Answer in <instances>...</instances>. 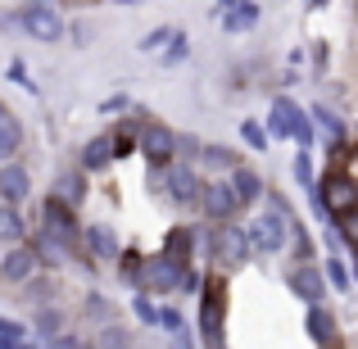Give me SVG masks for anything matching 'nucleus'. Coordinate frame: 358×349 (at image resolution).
I'll return each mask as SVG.
<instances>
[{
	"label": "nucleus",
	"instance_id": "obj_1",
	"mask_svg": "<svg viewBox=\"0 0 358 349\" xmlns=\"http://www.w3.org/2000/svg\"><path fill=\"white\" fill-rule=\"evenodd\" d=\"M245 236L259 254H281L286 250V236H290V209L281 195H268V213L245 222Z\"/></svg>",
	"mask_w": 358,
	"mask_h": 349
},
{
	"label": "nucleus",
	"instance_id": "obj_2",
	"mask_svg": "<svg viewBox=\"0 0 358 349\" xmlns=\"http://www.w3.org/2000/svg\"><path fill=\"white\" fill-rule=\"evenodd\" d=\"M18 23H23V32L32 36V41H45V45L64 41V14L50 5V0H27L23 14H18Z\"/></svg>",
	"mask_w": 358,
	"mask_h": 349
},
{
	"label": "nucleus",
	"instance_id": "obj_3",
	"mask_svg": "<svg viewBox=\"0 0 358 349\" xmlns=\"http://www.w3.org/2000/svg\"><path fill=\"white\" fill-rule=\"evenodd\" d=\"M209 250H213V259H218L222 272H236V268H245V263H250L254 245H250V236H245V227L222 222V227L209 236Z\"/></svg>",
	"mask_w": 358,
	"mask_h": 349
},
{
	"label": "nucleus",
	"instance_id": "obj_4",
	"mask_svg": "<svg viewBox=\"0 0 358 349\" xmlns=\"http://www.w3.org/2000/svg\"><path fill=\"white\" fill-rule=\"evenodd\" d=\"M186 277V263L164 254V259H145L141 263V277H136V290H150V295H173Z\"/></svg>",
	"mask_w": 358,
	"mask_h": 349
},
{
	"label": "nucleus",
	"instance_id": "obj_5",
	"mask_svg": "<svg viewBox=\"0 0 358 349\" xmlns=\"http://www.w3.org/2000/svg\"><path fill=\"white\" fill-rule=\"evenodd\" d=\"M136 150L150 159V164H173L177 159V131L168 127V122H141Z\"/></svg>",
	"mask_w": 358,
	"mask_h": 349
},
{
	"label": "nucleus",
	"instance_id": "obj_6",
	"mask_svg": "<svg viewBox=\"0 0 358 349\" xmlns=\"http://www.w3.org/2000/svg\"><path fill=\"white\" fill-rule=\"evenodd\" d=\"M195 204L204 209V218H209V222H227L231 213L241 209L236 195H231L227 177H204V182H200V200H195Z\"/></svg>",
	"mask_w": 358,
	"mask_h": 349
},
{
	"label": "nucleus",
	"instance_id": "obj_7",
	"mask_svg": "<svg viewBox=\"0 0 358 349\" xmlns=\"http://www.w3.org/2000/svg\"><path fill=\"white\" fill-rule=\"evenodd\" d=\"M41 232H45V236H55L59 245H69V250H73V241L82 236L78 218H73V204H64L59 195H50V200L41 204Z\"/></svg>",
	"mask_w": 358,
	"mask_h": 349
},
{
	"label": "nucleus",
	"instance_id": "obj_8",
	"mask_svg": "<svg viewBox=\"0 0 358 349\" xmlns=\"http://www.w3.org/2000/svg\"><path fill=\"white\" fill-rule=\"evenodd\" d=\"M200 182H204V177L195 173L186 159H173V164L164 168V195L173 204H195V200H200Z\"/></svg>",
	"mask_w": 358,
	"mask_h": 349
},
{
	"label": "nucleus",
	"instance_id": "obj_9",
	"mask_svg": "<svg viewBox=\"0 0 358 349\" xmlns=\"http://www.w3.org/2000/svg\"><path fill=\"white\" fill-rule=\"evenodd\" d=\"M308 195H313V209H327V213H336V218H341V213H350L354 204H358V186L345 182V177H327L322 191L313 186Z\"/></svg>",
	"mask_w": 358,
	"mask_h": 349
},
{
	"label": "nucleus",
	"instance_id": "obj_10",
	"mask_svg": "<svg viewBox=\"0 0 358 349\" xmlns=\"http://www.w3.org/2000/svg\"><path fill=\"white\" fill-rule=\"evenodd\" d=\"M299 122H304V109H299L290 96H277V100H272V109H268L263 131H268V141H290L299 131Z\"/></svg>",
	"mask_w": 358,
	"mask_h": 349
},
{
	"label": "nucleus",
	"instance_id": "obj_11",
	"mask_svg": "<svg viewBox=\"0 0 358 349\" xmlns=\"http://www.w3.org/2000/svg\"><path fill=\"white\" fill-rule=\"evenodd\" d=\"M36 268H41V263H36L32 245H23V241H18L9 254H0V277H5L9 286H27V281L36 277Z\"/></svg>",
	"mask_w": 358,
	"mask_h": 349
},
{
	"label": "nucleus",
	"instance_id": "obj_12",
	"mask_svg": "<svg viewBox=\"0 0 358 349\" xmlns=\"http://www.w3.org/2000/svg\"><path fill=\"white\" fill-rule=\"evenodd\" d=\"M82 245H87V259H91V263H114L118 254H122L118 232H114V227H105V222H96V227L82 232Z\"/></svg>",
	"mask_w": 358,
	"mask_h": 349
},
{
	"label": "nucleus",
	"instance_id": "obj_13",
	"mask_svg": "<svg viewBox=\"0 0 358 349\" xmlns=\"http://www.w3.org/2000/svg\"><path fill=\"white\" fill-rule=\"evenodd\" d=\"M286 286L295 290L304 304H322L327 299V272H317V263H304V268H295L286 277Z\"/></svg>",
	"mask_w": 358,
	"mask_h": 349
},
{
	"label": "nucleus",
	"instance_id": "obj_14",
	"mask_svg": "<svg viewBox=\"0 0 358 349\" xmlns=\"http://www.w3.org/2000/svg\"><path fill=\"white\" fill-rule=\"evenodd\" d=\"M227 182H231V195H236V204L241 209H250V204H259L263 195H268V186H263V177L254 173V168H231L227 173Z\"/></svg>",
	"mask_w": 358,
	"mask_h": 349
},
{
	"label": "nucleus",
	"instance_id": "obj_15",
	"mask_svg": "<svg viewBox=\"0 0 358 349\" xmlns=\"http://www.w3.org/2000/svg\"><path fill=\"white\" fill-rule=\"evenodd\" d=\"M27 195H32V177H27V168L23 164H0V200L5 204H23Z\"/></svg>",
	"mask_w": 358,
	"mask_h": 349
},
{
	"label": "nucleus",
	"instance_id": "obj_16",
	"mask_svg": "<svg viewBox=\"0 0 358 349\" xmlns=\"http://www.w3.org/2000/svg\"><path fill=\"white\" fill-rule=\"evenodd\" d=\"M222 308H227V304H222V286L213 281L209 295H204V308H200V327H204V341H209V345L222 341Z\"/></svg>",
	"mask_w": 358,
	"mask_h": 349
},
{
	"label": "nucleus",
	"instance_id": "obj_17",
	"mask_svg": "<svg viewBox=\"0 0 358 349\" xmlns=\"http://www.w3.org/2000/svg\"><path fill=\"white\" fill-rule=\"evenodd\" d=\"M259 0H231L227 9H222V27H227V32H250L254 23H259Z\"/></svg>",
	"mask_w": 358,
	"mask_h": 349
},
{
	"label": "nucleus",
	"instance_id": "obj_18",
	"mask_svg": "<svg viewBox=\"0 0 358 349\" xmlns=\"http://www.w3.org/2000/svg\"><path fill=\"white\" fill-rule=\"evenodd\" d=\"M114 164V141L109 136H91L87 150H82V173H105Z\"/></svg>",
	"mask_w": 358,
	"mask_h": 349
},
{
	"label": "nucleus",
	"instance_id": "obj_19",
	"mask_svg": "<svg viewBox=\"0 0 358 349\" xmlns=\"http://www.w3.org/2000/svg\"><path fill=\"white\" fill-rule=\"evenodd\" d=\"M304 332L313 336V345H331V341H336V318L327 313L322 304H308V318H304Z\"/></svg>",
	"mask_w": 358,
	"mask_h": 349
},
{
	"label": "nucleus",
	"instance_id": "obj_20",
	"mask_svg": "<svg viewBox=\"0 0 358 349\" xmlns=\"http://www.w3.org/2000/svg\"><path fill=\"white\" fill-rule=\"evenodd\" d=\"M27 245H32L36 263H45V268H64V259H69V245H59L55 236H45V232H36Z\"/></svg>",
	"mask_w": 358,
	"mask_h": 349
},
{
	"label": "nucleus",
	"instance_id": "obj_21",
	"mask_svg": "<svg viewBox=\"0 0 358 349\" xmlns=\"http://www.w3.org/2000/svg\"><path fill=\"white\" fill-rule=\"evenodd\" d=\"M18 145H23V127H18V118L9 114H0V164H9V159L18 155Z\"/></svg>",
	"mask_w": 358,
	"mask_h": 349
},
{
	"label": "nucleus",
	"instance_id": "obj_22",
	"mask_svg": "<svg viewBox=\"0 0 358 349\" xmlns=\"http://www.w3.org/2000/svg\"><path fill=\"white\" fill-rule=\"evenodd\" d=\"M23 236H27V227H23V213H18V204H5V200H0V241L18 245Z\"/></svg>",
	"mask_w": 358,
	"mask_h": 349
},
{
	"label": "nucleus",
	"instance_id": "obj_23",
	"mask_svg": "<svg viewBox=\"0 0 358 349\" xmlns=\"http://www.w3.org/2000/svg\"><path fill=\"white\" fill-rule=\"evenodd\" d=\"M55 195H59L64 204H73V209H78V204L87 200V173H64L59 186H55Z\"/></svg>",
	"mask_w": 358,
	"mask_h": 349
},
{
	"label": "nucleus",
	"instance_id": "obj_24",
	"mask_svg": "<svg viewBox=\"0 0 358 349\" xmlns=\"http://www.w3.org/2000/svg\"><path fill=\"white\" fill-rule=\"evenodd\" d=\"M200 164L209 168V177L213 173H231V168H236V155H231L227 145H200Z\"/></svg>",
	"mask_w": 358,
	"mask_h": 349
},
{
	"label": "nucleus",
	"instance_id": "obj_25",
	"mask_svg": "<svg viewBox=\"0 0 358 349\" xmlns=\"http://www.w3.org/2000/svg\"><path fill=\"white\" fill-rule=\"evenodd\" d=\"M91 349H131V336L122 332L118 322H105L96 332V341H91Z\"/></svg>",
	"mask_w": 358,
	"mask_h": 349
},
{
	"label": "nucleus",
	"instance_id": "obj_26",
	"mask_svg": "<svg viewBox=\"0 0 358 349\" xmlns=\"http://www.w3.org/2000/svg\"><path fill=\"white\" fill-rule=\"evenodd\" d=\"M136 131H141V122L127 118V122L114 131V136H109V141H114V159H122V155H131V150H136Z\"/></svg>",
	"mask_w": 358,
	"mask_h": 349
},
{
	"label": "nucleus",
	"instance_id": "obj_27",
	"mask_svg": "<svg viewBox=\"0 0 358 349\" xmlns=\"http://www.w3.org/2000/svg\"><path fill=\"white\" fill-rule=\"evenodd\" d=\"M173 32H177V27H155V32H145V36L136 41V50H141V55H159L168 41H173Z\"/></svg>",
	"mask_w": 358,
	"mask_h": 349
},
{
	"label": "nucleus",
	"instance_id": "obj_28",
	"mask_svg": "<svg viewBox=\"0 0 358 349\" xmlns=\"http://www.w3.org/2000/svg\"><path fill=\"white\" fill-rule=\"evenodd\" d=\"M322 272H327V281H331L336 290H350V286H354V277H350V268H345V259H341V254H331Z\"/></svg>",
	"mask_w": 358,
	"mask_h": 349
},
{
	"label": "nucleus",
	"instance_id": "obj_29",
	"mask_svg": "<svg viewBox=\"0 0 358 349\" xmlns=\"http://www.w3.org/2000/svg\"><path fill=\"white\" fill-rule=\"evenodd\" d=\"M36 332H41L45 341H50V336H59L64 332V313H59V308H41V313H36Z\"/></svg>",
	"mask_w": 358,
	"mask_h": 349
},
{
	"label": "nucleus",
	"instance_id": "obj_30",
	"mask_svg": "<svg viewBox=\"0 0 358 349\" xmlns=\"http://www.w3.org/2000/svg\"><path fill=\"white\" fill-rule=\"evenodd\" d=\"M191 245H195V236L182 232V227L168 236V254H173V259H182V263H191Z\"/></svg>",
	"mask_w": 358,
	"mask_h": 349
},
{
	"label": "nucleus",
	"instance_id": "obj_31",
	"mask_svg": "<svg viewBox=\"0 0 358 349\" xmlns=\"http://www.w3.org/2000/svg\"><path fill=\"white\" fill-rule=\"evenodd\" d=\"M23 341H27V327H23V322H14V318H0V345L18 349Z\"/></svg>",
	"mask_w": 358,
	"mask_h": 349
},
{
	"label": "nucleus",
	"instance_id": "obj_32",
	"mask_svg": "<svg viewBox=\"0 0 358 349\" xmlns=\"http://www.w3.org/2000/svg\"><path fill=\"white\" fill-rule=\"evenodd\" d=\"M159 55H164V64H168V69H173V64H182L186 55H191V45H186V32H182V27L173 32V45H164Z\"/></svg>",
	"mask_w": 358,
	"mask_h": 349
},
{
	"label": "nucleus",
	"instance_id": "obj_33",
	"mask_svg": "<svg viewBox=\"0 0 358 349\" xmlns=\"http://www.w3.org/2000/svg\"><path fill=\"white\" fill-rule=\"evenodd\" d=\"M241 141H245L250 150H268V131H263V122L245 118V122H241Z\"/></svg>",
	"mask_w": 358,
	"mask_h": 349
},
{
	"label": "nucleus",
	"instance_id": "obj_34",
	"mask_svg": "<svg viewBox=\"0 0 358 349\" xmlns=\"http://www.w3.org/2000/svg\"><path fill=\"white\" fill-rule=\"evenodd\" d=\"M9 82H14V87H23L27 96H36V82H32V73H27V64H23V59L9 64Z\"/></svg>",
	"mask_w": 358,
	"mask_h": 349
},
{
	"label": "nucleus",
	"instance_id": "obj_35",
	"mask_svg": "<svg viewBox=\"0 0 358 349\" xmlns=\"http://www.w3.org/2000/svg\"><path fill=\"white\" fill-rule=\"evenodd\" d=\"M87 318L91 322H100V318L109 322V318H114V304H109L105 295H87Z\"/></svg>",
	"mask_w": 358,
	"mask_h": 349
},
{
	"label": "nucleus",
	"instance_id": "obj_36",
	"mask_svg": "<svg viewBox=\"0 0 358 349\" xmlns=\"http://www.w3.org/2000/svg\"><path fill=\"white\" fill-rule=\"evenodd\" d=\"M159 327H164L168 336H182L186 332V318L177 313V308H159Z\"/></svg>",
	"mask_w": 358,
	"mask_h": 349
},
{
	"label": "nucleus",
	"instance_id": "obj_37",
	"mask_svg": "<svg viewBox=\"0 0 358 349\" xmlns=\"http://www.w3.org/2000/svg\"><path fill=\"white\" fill-rule=\"evenodd\" d=\"M131 313H136V318H141V322H150V327H159V308H155V304H150V299H145V295H136V299H131Z\"/></svg>",
	"mask_w": 358,
	"mask_h": 349
},
{
	"label": "nucleus",
	"instance_id": "obj_38",
	"mask_svg": "<svg viewBox=\"0 0 358 349\" xmlns=\"http://www.w3.org/2000/svg\"><path fill=\"white\" fill-rule=\"evenodd\" d=\"M341 236H345V245H354V250H358V209L341 213Z\"/></svg>",
	"mask_w": 358,
	"mask_h": 349
},
{
	"label": "nucleus",
	"instance_id": "obj_39",
	"mask_svg": "<svg viewBox=\"0 0 358 349\" xmlns=\"http://www.w3.org/2000/svg\"><path fill=\"white\" fill-rule=\"evenodd\" d=\"M122 259V281L127 286H136V277H141V254H118Z\"/></svg>",
	"mask_w": 358,
	"mask_h": 349
},
{
	"label": "nucleus",
	"instance_id": "obj_40",
	"mask_svg": "<svg viewBox=\"0 0 358 349\" xmlns=\"http://www.w3.org/2000/svg\"><path fill=\"white\" fill-rule=\"evenodd\" d=\"M295 177H299V186H308V191H313V168H308V150H299V159H295Z\"/></svg>",
	"mask_w": 358,
	"mask_h": 349
},
{
	"label": "nucleus",
	"instance_id": "obj_41",
	"mask_svg": "<svg viewBox=\"0 0 358 349\" xmlns=\"http://www.w3.org/2000/svg\"><path fill=\"white\" fill-rule=\"evenodd\" d=\"M313 118H317V122H322V127H327V131H331V136H341V131H345V127H341V118H336V114H331V109H322V105H317V109H313Z\"/></svg>",
	"mask_w": 358,
	"mask_h": 349
},
{
	"label": "nucleus",
	"instance_id": "obj_42",
	"mask_svg": "<svg viewBox=\"0 0 358 349\" xmlns=\"http://www.w3.org/2000/svg\"><path fill=\"white\" fill-rule=\"evenodd\" d=\"M177 155H182L186 164H191V159L200 155V141H195V136H177Z\"/></svg>",
	"mask_w": 358,
	"mask_h": 349
},
{
	"label": "nucleus",
	"instance_id": "obj_43",
	"mask_svg": "<svg viewBox=\"0 0 358 349\" xmlns=\"http://www.w3.org/2000/svg\"><path fill=\"white\" fill-rule=\"evenodd\" d=\"M50 349H82V341H78V336H50Z\"/></svg>",
	"mask_w": 358,
	"mask_h": 349
},
{
	"label": "nucleus",
	"instance_id": "obj_44",
	"mask_svg": "<svg viewBox=\"0 0 358 349\" xmlns=\"http://www.w3.org/2000/svg\"><path fill=\"white\" fill-rule=\"evenodd\" d=\"M118 109H127V96H109V100H100V114H118Z\"/></svg>",
	"mask_w": 358,
	"mask_h": 349
},
{
	"label": "nucleus",
	"instance_id": "obj_45",
	"mask_svg": "<svg viewBox=\"0 0 358 349\" xmlns=\"http://www.w3.org/2000/svg\"><path fill=\"white\" fill-rule=\"evenodd\" d=\"M295 141H299V145H313V127H308V118H304V122H299V131H295Z\"/></svg>",
	"mask_w": 358,
	"mask_h": 349
},
{
	"label": "nucleus",
	"instance_id": "obj_46",
	"mask_svg": "<svg viewBox=\"0 0 358 349\" xmlns=\"http://www.w3.org/2000/svg\"><path fill=\"white\" fill-rule=\"evenodd\" d=\"M231 5V0H218V5H213V14H222V9H227Z\"/></svg>",
	"mask_w": 358,
	"mask_h": 349
},
{
	"label": "nucleus",
	"instance_id": "obj_47",
	"mask_svg": "<svg viewBox=\"0 0 358 349\" xmlns=\"http://www.w3.org/2000/svg\"><path fill=\"white\" fill-rule=\"evenodd\" d=\"M114 5H141V0H114Z\"/></svg>",
	"mask_w": 358,
	"mask_h": 349
},
{
	"label": "nucleus",
	"instance_id": "obj_48",
	"mask_svg": "<svg viewBox=\"0 0 358 349\" xmlns=\"http://www.w3.org/2000/svg\"><path fill=\"white\" fill-rule=\"evenodd\" d=\"M209 349H227V345H222V341H218V345H209Z\"/></svg>",
	"mask_w": 358,
	"mask_h": 349
}]
</instances>
